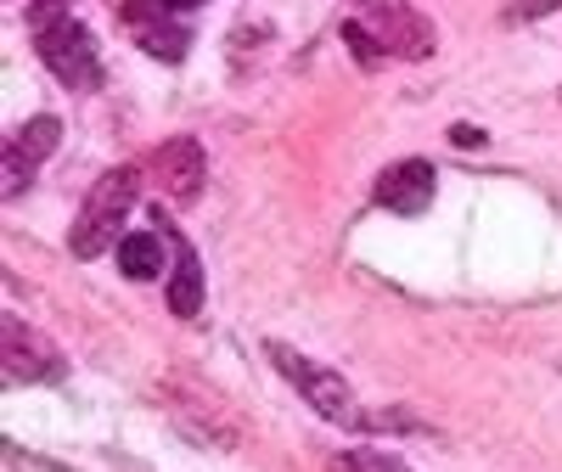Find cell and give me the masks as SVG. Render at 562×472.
I'll return each instance as SVG.
<instances>
[{"label": "cell", "mask_w": 562, "mask_h": 472, "mask_svg": "<svg viewBox=\"0 0 562 472\" xmlns=\"http://www.w3.org/2000/svg\"><path fill=\"white\" fill-rule=\"evenodd\" d=\"M140 180H147L140 164H119V169H108L97 186H90V198H85V209L74 220V236H68L74 259H97L113 243H124V225H130V209L140 198Z\"/></svg>", "instance_id": "6da1fadb"}, {"label": "cell", "mask_w": 562, "mask_h": 472, "mask_svg": "<svg viewBox=\"0 0 562 472\" xmlns=\"http://www.w3.org/2000/svg\"><path fill=\"white\" fill-rule=\"evenodd\" d=\"M265 355H270V366L288 377V383H293L326 422H338V428H360V422H366V411L355 405V389L344 383L333 366H321V360L299 355L293 344H281V338H265Z\"/></svg>", "instance_id": "7a4b0ae2"}, {"label": "cell", "mask_w": 562, "mask_h": 472, "mask_svg": "<svg viewBox=\"0 0 562 472\" xmlns=\"http://www.w3.org/2000/svg\"><path fill=\"white\" fill-rule=\"evenodd\" d=\"M355 18L383 45V57H405V63L434 57V23L411 12L405 0H355Z\"/></svg>", "instance_id": "3957f363"}, {"label": "cell", "mask_w": 562, "mask_h": 472, "mask_svg": "<svg viewBox=\"0 0 562 472\" xmlns=\"http://www.w3.org/2000/svg\"><path fill=\"white\" fill-rule=\"evenodd\" d=\"M0 371H7V383H57V377L68 371L57 344H45L34 326L23 315H7L0 321Z\"/></svg>", "instance_id": "277c9868"}, {"label": "cell", "mask_w": 562, "mask_h": 472, "mask_svg": "<svg viewBox=\"0 0 562 472\" xmlns=\"http://www.w3.org/2000/svg\"><path fill=\"white\" fill-rule=\"evenodd\" d=\"M40 63L52 68L63 85H74V90H90V85L102 79V68H97V40H90V29L74 23V18L40 29Z\"/></svg>", "instance_id": "5b68a950"}, {"label": "cell", "mask_w": 562, "mask_h": 472, "mask_svg": "<svg viewBox=\"0 0 562 472\" xmlns=\"http://www.w3.org/2000/svg\"><path fill=\"white\" fill-rule=\"evenodd\" d=\"M147 180L158 186L164 198L192 203V198L203 192V180H209V158H203V147H198V135H175V141H164V147L147 158Z\"/></svg>", "instance_id": "8992f818"}, {"label": "cell", "mask_w": 562, "mask_h": 472, "mask_svg": "<svg viewBox=\"0 0 562 472\" xmlns=\"http://www.w3.org/2000/svg\"><path fill=\"white\" fill-rule=\"evenodd\" d=\"M169 18H175V12L164 7V0H124V7H119V23L135 29L140 52L158 57V63H180L186 45H192V34H186L180 23H169Z\"/></svg>", "instance_id": "52a82bcc"}, {"label": "cell", "mask_w": 562, "mask_h": 472, "mask_svg": "<svg viewBox=\"0 0 562 472\" xmlns=\"http://www.w3.org/2000/svg\"><path fill=\"white\" fill-rule=\"evenodd\" d=\"M63 147V119H52V113H40V119H29L12 141H7V198H18L23 192V180L52 158Z\"/></svg>", "instance_id": "ba28073f"}, {"label": "cell", "mask_w": 562, "mask_h": 472, "mask_svg": "<svg viewBox=\"0 0 562 472\" xmlns=\"http://www.w3.org/2000/svg\"><path fill=\"white\" fill-rule=\"evenodd\" d=\"M378 203L389 214H422L434 203V164L428 158H405V164H389L378 175Z\"/></svg>", "instance_id": "9c48e42d"}, {"label": "cell", "mask_w": 562, "mask_h": 472, "mask_svg": "<svg viewBox=\"0 0 562 472\" xmlns=\"http://www.w3.org/2000/svg\"><path fill=\"white\" fill-rule=\"evenodd\" d=\"M203 310V265L192 254V243L186 236H175V270H169V315L180 321H198Z\"/></svg>", "instance_id": "30bf717a"}, {"label": "cell", "mask_w": 562, "mask_h": 472, "mask_svg": "<svg viewBox=\"0 0 562 472\" xmlns=\"http://www.w3.org/2000/svg\"><path fill=\"white\" fill-rule=\"evenodd\" d=\"M164 254H169V243L164 236H147V231H130L119 243V265H124L130 281H153L164 270Z\"/></svg>", "instance_id": "8fae6325"}, {"label": "cell", "mask_w": 562, "mask_h": 472, "mask_svg": "<svg viewBox=\"0 0 562 472\" xmlns=\"http://www.w3.org/2000/svg\"><path fill=\"white\" fill-rule=\"evenodd\" d=\"M326 472H411L400 456H383V450H338L326 461Z\"/></svg>", "instance_id": "7c38bea8"}, {"label": "cell", "mask_w": 562, "mask_h": 472, "mask_svg": "<svg viewBox=\"0 0 562 472\" xmlns=\"http://www.w3.org/2000/svg\"><path fill=\"white\" fill-rule=\"evenodd\" d=\"M344 45H349V52H355L366 68H378V63H383V45L371 40V29H366L360 18H349V23H344Z\"/></svg>", "instance_id": "4fadbf2b"}, {"label": "cell", "mask_w": 562, "mask_h": 472, "mask_svg": "<svg viewBox=\"0 0 562 472\" xmlns=\"http://www.w3.org/2000/svg\"><path fill=\"white\" fill-rule=\"evenodd\" d=\"M562 0H506V23H529V18H546V12H557Z\"/></svg>", "instance_id": "5bb4252c"}, {"label": "cell", "mask_w": 562, "mask_h": 472, "mask_svg": "<svg viewBox=\"0 0 562 472\" xmlns=\"http://www.w3.org/2000/svg\"><path fill=\"white\" fill-rule=\"evenodd\" d=\"M74 7V0H34V29H52L63 23V12Z\"/></svg>", "instance_id": "9a60e30c"}, {"label": "cell", "mask_w": 562, "mask_h": 472, "mask_svg": "<svg viewBox=\"0 0 562 472\" xmlns=\"http://www.w3.org/2000/svg\"><path fill=\"white\" fill-rule=\"evenodd\" d=\"M450 141H456V147H479L484 130H473V124H456V130H450Z\"/></svg>", "instance_id": "2e32d148"}, {"label": "cell", "mask_w": 562, "mask_h": 472, "mask_svg": "<svg viewBox=\"0 0 562 472\" xmlns=\"http://www.w3.org/2000/svg\"><path fill=\"white\" fill-rule=\"evenodd\" d=\"M169 12H192V7H203V0H164Z\"/></svg>", "instance_id": "e0dca14e"}]
</instances>
